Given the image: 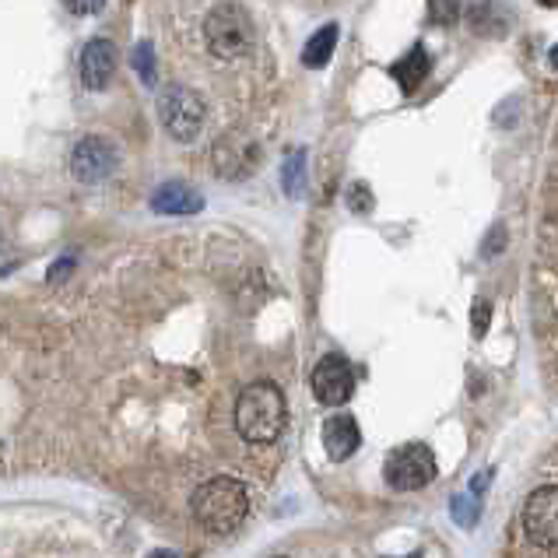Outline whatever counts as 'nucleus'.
<instances>
[{"instance_id":"f257e3e1","label":"nucleus","mask_w":558,"mask_h":558,"mask_svg":"<svg viewBox=\"0 0 558 558\" xmlns=\"http://www.w3.org/2000/svg\"><path fill=\"white\" fill-rule=\"evenodd\" d=\"M288 422V404L278 383L260 380L239 394L236 401V429L246 443H271L281 436Z\"/></svg>"},{"instance_id":"f03ea898","label":"nucleus","mask_w":558,"mask_h":558,"mask_svg":"<svg viewBox=\"0 0 558 558\" xmlns=\"http://www.w3.org/2000/svg\"><path fill=\"white\" fill-rule=\"evenodd\" d=\"M250 513V492L236 478H211L194 492V516L211 534H229Z\"/></svg>"},{"instance_id":"7ed1b4c3","label":"nucleus","mask_w":558,"mask_h":558,"mask_svg":"<svg viewBox=\"0 0 558 558\" xmlns=\"http://www.w3.org/2000/svg\"><path fill=\"white\" fill-rule=\"evenodd\" d=\"M204 39H208V50L218 60H236L250 53L253 22L243 4H215L204 18Z\"/></svg>"},{"instance_id":"20e7f679","label":"nucleus","mask_w":558,"mask_h":558,"mask_svg":"<svg viewBox=\"0 0 558 558\" xmlns=\"http://www.w3.org/2000/svg\"><path fill=\"white\" fill-rule=\"evenodd\" d=\"M204 99L186 85H169L158 99V120H162L165 134L176 137V141H194L204 130Z\"/></svg>"},{"instance_id":"39448f33","label":"nucleus","mask_w":558,"mask_h":558,"mask_svg":"<svg viewBox=\"0 0 558 558\" xmlns=\"http://www.w3.org/2000/svg\"><path fill=\"white\" fill-rule=\"evenodd\" d=\"M383 474H387V485L394 492H418V488L436 481V457H432V450L425 443L397 446L387 457Z\"/></svg>"},{"instance_id":"423d86ee","label":"nucleus","mask_w":558,"mask_h":558,"mask_svg":"<svg viewBox=\"0 0 558 558\" xmlns=\"http://www.w3.org/2000/svg\"><path fill=\"white\" fill-rule=\"evenodd\" d=\"M523 534L537 548L558 544V485H541L523 502Z\"/></svg>"},{"instance_id":"0eeeda50","label":"nucleus","mask_w":558,"mask_h":558,"mask_svg":"<svg viewBox=\"0 0 558 558\" xmlns=\"http://www.w3.org/2000/svg\"><path fill=\"white\" fill-rule=\"evenodd\" d=\"M113 169H116V148L106 137L99 134L81 137L71 148V176L78 183H102V179L113 176Z\"/></svg>"},{"instance_id":"6e6552de","label":"nucleus","mask_w":558,"mask_h":558,"mask_svg":"<svg viewBox=\"0 0 558 558\" xmlns=\"http://www.w3.org/2000/svg\"><path fill=\"white\" fill-rule=\"evenodd\" d=\"M313 394H316V401L327 404V408H337V404L351 401V394H355V372H351V365L344 362L341 355H323L320 362H316Z\"/></svg>"},{"instance_id":"1a4fd4ad","label":"nucleus","mask_w":558,"mask_h":558,"mask_svg":"<svg viewBox=\"0 0 558 558\" xmlns=\"http://www.w3.org/2000/svg\"><path fill=\"white\" fill-rule=\"evenodd\" d=\"M78 71H81L85 88L102 92L116 74V46L109 43V39H88L85 50H81V57H78Z\"/></svg>"},{"instance_id":"9d476101","label":"nucleus","mask_w":558,"mask_h":558,"mask_svg":"<svg viewBox=\"0 0 558 558\" xmlns=\"http://www.w3.org/2000/svg\"><path fill=\"white\" fill-rule=\"evenodd\" d=\"M362 443V432L351 415H334L323 422V450L330 460H348Z\"/></svg>"},{"instance_id":"9b49d317","label":"nucleus","mask_w":558,"mask_h":558,"mask_svg":"<svg viewBox=\"0 0 558 558\" xmlns=\"http://www.w3.org/2000/svg\"><path fill=\"white\" fill-rule=\"evenodd\" d=\"M204 208V197L186 183H165L151 194V211L158 215H197Z\"/></svg>"},{"instance_id":"f8f14e48","label":"nucleus","mask_w":558,"mask_h":558,"mask_svg":"<svg viewBox=\"0 0 558 558\" xmlns=\"http://www.w3.org/2000/svg\"><path fill=\"white\" fill-rule=\"evenodd\" d=\"M429 71H432V60H429V53H425V46H415V50H408L394 67H390V74H394V81L401 85L404 95L415 92V88L422 85L425 78H429Z\"/></svg>"},{"instance_id":"ddd939ff","label":"nucleus","mask_w":558,"mask_h":558,"mask_svg":"<svg viewBox=\"0 0 558 558\" xmlns=\"http://www.w3.org/2000/svg\"><path fill=\"white\" fill-rule=\"evenodd\" d=\"M337 36H341V29H337V22L320 25V29H316L313 36L306 39V50H302V64H306L309 71H320V67L327 64L330 57H334Z\"/></svg>"},{"instance_id":"4468645a","label":"nucleus","mask_w":558,"mask_h":558,"mask_svg":"<svg viewBox=\"0 0 558 558\" xmlns=\"http://www.w3.org/2000/svg\"><path fill=\"white\" fill-rule=\"evenodd\" d=\"M281 183H285L288 197H302V190H306V151L302 148L288 151L285 169H281Z\"/></svg>"},{"instance_id":"2eb2a0df","label":"nucleus","mask_w":558,"mask_h":558,"mask_svg":"<svg viewBox=\"0 0 558 558\" xmlns=\"http://www.w3.org/2000/svg\"><path fill=\"white\" fill-rule=\"evenodd\" d=\"M130 64H134V71L141 74V81H144L148 88L158 81V74H155V50H151L148 39L134 46V53H130Z\"/></svg>"},{"instance_id":"dca6fc26","label":"nucleus","mask_w":558,"mask_h":558,"mask_svg":"<svg viewBox=\"0 0 558 558\" xmlns=\"http://www.w3.org/2000/svg\"><path fill=\"white\" fill-rule=\"evenodd\" d=\"M348 208L355 211V215H369V211H372V190H369V183H351L348 186Z\"/></svg>"},{"instance_id":"f3484780","label":"nucleus","mask_w":558,"mask_h":558,"mask_svg":"<svg viewBox=\"0 0 558 558\" xmlns=\"http://www.w3.org/2000/svg\"><path fill=\"white\" fill-rule=\"evenodd\" d=\"M488 323H492V302L488 299H478L471 309V327H474V337H485L488 334Z\"/></svg>"},{"instance_id":"a211bd4d","label":"nucleus","mask_w":558,"mask_h":558,"mask_svg":"<svg viewBox=\"0 0 558 558\" xmlns=\"http://www.w3.org/2000/svg\"><path fill=\"white\" fill-rule=\"evenodd\" d=\"M453 516H457L460 523H474L478 520V502H471L467 495H457V499H453Z\"/></svg>"},{"instance_id":"6ab92c4d","label":"nucleus","mask_w":558,"mask_h":558,"mask_svg":"<svg viewBox=\"0 0 558 558\" xmlns=\"http://www.w3.org/2000/svg\"><path fill=\"white\" fill-rule=\"evenodd\" d=\"M457 4H432V8H429V15L432 18H446V22H450V18H457Z\"/></svg>"},{"instance_id":"aec40b11","label":"nucleus","mask_w":558,"mask_h":558,"mask_svg":"<svg viewBox=\"0 0 558 558\" xmlns=\"http://www.w3.org/2000/svg\"><path fill=\"white\" fill-rule=\"evenodd\" d=\"M67 11L71 15H95V11H102V4H67Z\"/></svg>"},{"instance_id":"412c9836","label":"nucleus","mask_w":558,"mask_h":558,"mask_svg":"<svg viewBox=\"0 0 558 558\" xmlns=\"http://www.w3.org/2000/svg\"><path fill=\"white\" fill-rule=\"evenodd\" d=\"M67 271H71V260H64V264L50 267V278H60V274H67Z\"/></svg>"},{"instance_id":"4be33fe9","label":"nucleus","mask_w":558,"mask_h":558,"mask_svg":"<svg viewBox=\"0 0 558 558\" xmlns=\"http://www.w3.org/2000/svg\"><path fill=\"white\" fill-rule=\"evenodd\" d=\"M148 558H176V555H172V551H151Z\"/></svg>"},{"instance_id":"5701e85b","label":"nucleus","mask_w":558,"mask_h":558,"mask_svg":"<svg viewBox=\"0 0 558 558\" xmlns=\"http://www.w3.org/2000/svg\"><path fill=\"white\" fill-rule=\"evenodd\" d=\"M548 60H551V67H558V46H555V50H551V57H548Z\"/></svg>"},{"instance_id":"b1692460","label":"nucleus","mask_w":558,"mask_h":558,"mask_svg":"<svg viewBox=\"0 0 558 558\" xmlns=\"http://www.w3.org/2000/svg\"><path fill=\"white\" fill-rule=\"evenodd\" d=\"M404 558H422V555H404Z\"/></svg>"}]
</instances>
